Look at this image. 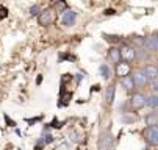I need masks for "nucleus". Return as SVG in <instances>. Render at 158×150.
<instances>
[{
    "label": "nucleus",
    "mask_w": 158,
    "mask_h": 150,
    "mask_svg": "<svg viewBox=\"0 0 158 150\" xmlns=\"http://www.w3.org/2000/svg\"><path fill=\"white\" fill-rule=\"evenodd\" d=\"M144 136H146V141L150 145H156L158 144V127L156 125H149L144 131Z\"/></svg>",
    "instance_id": "obj_1"
},
{
    "label": "nucleus",
    "mask_w": 158,
    "mask_h": 150,
    "mask_svg": "<svg viewBox=\"0 0 158 150\" xmlns=\"http://www.w3.org/2000/svg\"><path fill=\"white\" fill-rule=\"evenodd\" d=\"M99 150H114L113 138L110 133H102L99 139Z\"/></svg>",
    "instance_id": "obj_2"
},
{
    "label": "nucleus",
    "mask_w": 158,
    "mask_h": 150,
    "mask_svg": "<svg viewBox=\"0 0 158 150\" xmlns=\"http://www.w3.org/2000/svg\"><path fill=\"white\" fill-rule=\"evenodd\" d=\"M132 78H133L135 86L143 88V86H146V84H149V78H147V75L144 73V70H141V72H136Z\"/></svg>",
    "instance_id": "obj_3"
},
{
    "label": "nucleus",
    "mask_w": 158,
    "mask_h": 150,
    "mask_svg": "<svg viewBox=\"0 0 158 150\" xmlns=\"http://www.w3.org/2000/svg\"><path fill=\"white\" fill-rule=\"evenodd\" d=\"M130 105H132V108H135V109L143 108V106H146V97L143 94H135V96L130 99Z\"/></svg>",
    "instance_id": "obj_4"
},
{
    "label": "nucleus",
    "mask_w": 158,
    "mask_h": 150,
    "mask_svg": "<svg viewBox=\"0 0 158 150\" xmlns=\"http://www.w3.org/2000/svg\"><path fill=\"white\" fill-rule=\"evenodd\" d=\"M75 21H77V14L74 13V11H66L63 16V25H66V27H72V25H75Z\"/></svg>",
    "instance_id": "obj_5"
},
{
    "label": "nucleus",
    "mask_w": 158,
    "mask_h": 150,
    "mask_svg": "<svg viewBox=\"0 0 158 150\" xmlns=\"http://www.w3.org/2000/svg\"><path fill=\"white\" fill-rule=\"evenodd\" d=\"M119 53L125 61H133L135 56H136V53H135V50L132 49V47H124L122 50H119Z\"/></svg>",
    "instance_id": "obj_6"
},
{
    "label": "nucleus",
    "mask_w": 158,
    "mask_h": 150,
    "mask_svg": "<svg viewBox=\"0 0 158 150\" xmlns=\"http://www.w3.org/2000/svg\"><path fill=\"white\" fill-rule=\"evenodd\" d=\"M52 21H53V14H52V11H49V9H45V11H42L39 14V22L42 25H49Z\"/></svg>",
    "instance_id": "obj_7"
},
{
    "label": "nucleus",
    "mask_w": 158,
    "mask_h": 150,
    "mask_svg": "<svg viewBox=\"0 0 158 150\" xmlns=\"http://www.w3.org/2000/svg\"><path fill=\"white\" fill-rule=\"evenodd\" d=\"M146 47H147V50H150V52H156L158 50V38L156 36L149 38L146 41Z\"/></svg>",
    "instance_id": "obj_8"
},
{
    "label": "nucleus",
    "mask_w": 158,
    "mask_h": 150,
    "mask_svg": "<svg viewBox=\"0 0 158 150\" xmlns=\"http://www.w3.org/2000/svg\"><path fill=\"white\" fill-rule=\"evenodd\" d=\"M144 73L147 75L149 81H150V80H155V78L158 77V69L155 67V66H146V70H144Z\"/></svg>",
    "instance_id": "obj_9"
},
{
    "label": "nucleus",
    "mask_w": 158,
    "mask_h": 150,
    "mask_svg": "<svg viewBox=\"0 0 158 150\" xmlns=\"http://www.w3.org/2000/svg\"><path fill=\"white\" fill-rule=\"evenodd\" d=\"M130 73V64L127 63H117V75H122V77H125V75Z\"/></svg>",
    "instance_id": "obj_10"
},
{
    "label": "nucleus",
    "mask_w": 158,
    "mask_h": 150,
    "mask_svg": "<svg viewBox=\"0 0 158 150\" xmlns=\"http://www.w3.org/2000/svg\"><path fill=\"white\" fill-rule=\"evenodd\" d=\"M122 86L125 88V91H132L133 89L135 83H133V78L130 77V75H125V77L122 78Z\"/></svg>",
    "instance_id": "obj_11"
},
{
    "label": "nucleus",
    "mask_w": 158,
    "mask_h": 150,
    "mask_svg": "<svg viewBox=\"0 0 158 150\" xmlns=\"http://www.w3.org/2000/svg\"><path fill=\"white\" fill-rule=\"evenodd\" d=\"M100 73H102V77H104L105 80L113 77V72H111V69L108 67V64H102L100 66Z\"/></svg>",
    "instance_id": "obj_12"
},
{
    "label": "nucleus",
    "mask_w": 158,
    "mask_h": 150,
    "mask_svg": "<svg viewBox=\"0 0 158 150\" xmlns=\"http://www.w3.org/2000/svg\"><path fill=\"white\" fill-rule=\"evenodd\" d=\"M146 105H147L149 108L155 109V108L158 106V97H156L155 94H153V96H150V97H149V99H146Z\"/></svg>",
    "instance_id": "obj_13"
},
{
    "label": "nucleus",
    "mask_w": 158,
    "mask_h": 150,
    "mask_svg": "<svg viewBox=\"0 0 158 150\" xmlns=\"http://www.w3.org/2000/svg\"><path fill=\"white\" fill-rule=\"evenodd\" d=\"M105 99H107L108 103H111V102L114 100V86H108L107 94H105Z\"/></svg>",
    "instance_id": "obj_14"
},
{
    "label": "nucleus",
    "mask_w": 158,
    "mask_h": 150,
    "mask_svg": "<svg viewBox=\"0 0 158 150\" xmlns=\"http://www.w3.org/2000/svg\"><path fill=\"white\" fill-rule=\"evenodd\" d=\"M110 58L113 60L114 63H120V53L117 49H111L110 50Z\"/></svg>",
    "instance_id": "obj_15"
},
{
    "label": "nucleus",
    "mask_w": 158,
    "mask_h": 150,
    "mask_svg": "<svg viewBox=\"0 0 158 150\" xmlns=\"http://www.w3.org/2000/svg\"><path fill=\"white\" fill-rule=\"evenodd\" d=\"M156 120H158V116L155 114V112H152V114H149L146 117V124L147 125H156Z\"/></svg>",
    "instance_id": "obj_16"
},
{
    "label": "nucleus",
    "mask_w": 158,
    "mask_h": 150,
    "mask_svg": "<svg viewBox=\"0 0 158 150\" xmlns=\"http://www.w3.org/2000/svg\"><path fill=\"white\" fill-rule=\"evenodd\" d=\"M30 14H31V16H38V14H39V6H38V5H33V6L30 8Z\"/></svg>",
    "instance_id": "obj_17"
},
{
    "label": "nucleus",
    "mask_w": 158,
    "mask_h": 150,
    "mask_svg": "<svg viewBox=\"0 0 158 150\" xmlns=\"http://www.w3.org/2000/svg\"><path fill=\"white\" fill-rule=\"evenodd\" d=\"M5 16H6V9L3 6H0V19H3Z\"/></svg>",
    "instance_id": "obj_18"
},
{
    "label": "nucleus",
    "mask_w": 158,
    "mask_h": 150,
    "mask_svg": "<svg viewBox=\"0 0 158 150\" xmlns=\"http://www.w3.org/2000/svg\"><path fill=\"white\" fill-rule=\"evenodd\" d=\"M150 81H152V89H153V91H156V89H158V84H156V78H155V80H150Z\"/></svg>",
    "instance_id": "obj_19"
},
{
    "label": "nucleus",
    "mask_w": 158,
    "mask_h": 150,
    "mask_svg": "<svg viewBox=\"0 0 158 150\" xmlns=\"http://www.w3.org/2000/svg\"><path fill=\"white\" fill-rule=\"evenodd\" d=\"M60 8H64V6H66V3H64V2H60V5H58Z\"/></svg>",
    "instance_id": "obj_20"
}]
</instances>
